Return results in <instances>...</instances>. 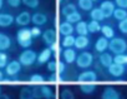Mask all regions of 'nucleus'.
I'll return each mask as SVG.
<instances>
[{
	"label": "nucleus",
	"mask_w": 127,
	"mask_h": 99,
	"mask_svg": "<svg viewBox=\"0 0 127 99\" xmlns=\"http://www.w3.org/2000/svg\"><path fill=\"white\" fill-rule=\"evenodd\" d=\"M108 49H110V52L113 53L115 55L125 54L127 52V41H126V39H123L121 36H115L113 39L110 40Z\"/></svg>",
	"instance_id": "f257e3e1"
},
{
	"label": "nucleus",
	"mask_w": 127,
	"mask_h": 99,
	"mask_svg": "<svg viewBox=\"0 0 127 99\" xmlns=\"http://www.w3.org/2000/svg\"><path fill=\"white\" fill-rule=\"evenodd\" d=\"M32 35H31V30L29 28H23V29H19L18 33H16V41L18 44L24 48V49H28L31 46L32 44Z\"/></svg>",
	"instance_id": "f03ea898"
},
{
	"label": "nucleus",
	"mask_w": 127,
	"mask_h": 99,
	"mask_svg": "<svg viewBox=\"0 0 127 99\" xmlns=\"http://www.w3.org/2000/svg\"><path fill=\"white\" fill-rule=\"evenodd\" d=\"M19 62L24 67H31L37 62V54L32 49H25V50L19 55Z\"/></svg>",
	"instance_id": "7ed1b4c3"
},
{
	"label": "nucleus",
	"mask_w": 127,
	"mask_h": 99,
	"mask_svg": "<svg viewBox=\"0 0 127 99\" xmlns=\"http://www.w3.org/2000/svg\"><path fill=\"white\" fill-rule=\"evenodd\" d=\"M94 64V55L90 53V52H81L79 55H77V59H76V65L80 68V69H87L90 68L91 65Z\"/></svg>",
	"instance_id": "20e7f679"
},
{
	"label": "nucleus",
	"mask_w": 127,
	"mask_h": 99,
	"mask_svg": "<svg viewBox=\"0 0 127 99\" xmlns=\"http://www.w3.org/2000/svg\"><path fill=\"white\" fill-rule=\"evenodd\" d=\"M79 84H86V83H96L97 82V74L95 70H84L77 77Z\"/></svg>",
	"instance_id": "39448f33"
},
{
	"label": "nucleus",
	"mask_w": 127,
	"mask_h": 99,
	"mask_svg": "<svg viewBox=\"0 0 127 99\" xmlns=\"http://www.w3.org/2000/svg\"><path fill=\"white\" fill-rule=\"evenodd\" d=\"M100 9L105 14V18L108 19L113 15V11L116 9V4H115V1H111V0H103L100 5Z\"/></svg>",
	"instance_id": "423d86ee"
},
{
	"label": "nucleus",
	"mask_w": 127,
	"mask_h": 99,
	"mask_svg": "<svg viewBox=\"0 0 127 99\" xmlns=\"http://www.w3.org/2000/svg\"><path fill=\"white\" fill-rule=\"evenodd\" d=\"M108 74L113 78H121L125 75L126 73V65H122V64H117V63H113L112 65L108 67L107 69Z\"/></svg>",
	"instance_id": "0eeeda50"
},
{
	"label": "nucleus",
	"mask_w": 127,
	"mask_h": 99,
	"mask_svg": "<svg viewBox=\"0 0 127 99\" xmlns=\"http://www.w3.org/2000/svg\"><path fill=\"white\" fill-rule=\"evenodd\" d=\"M21 67H23V65L20 64L19 60H11V62L8 63V65H6V68H5V73H6V75H9V77H16V75L20 73Z\"/></svg>",
	"instance_id": "6e6552de"
},
{
	"label": "nucleus",
	"mask_w": 127,
	"mask_h": 99,
	"mask_svg": "<svg viewBox=\"0 0 127 99\" xmlns=\"http://www.w3.org/2000/svg\"><path fill=\"white\" fill-rule=\"evenodd\" d=\"M41 38H42V41L47 45V48H50L51 45L56 43V31L54 29H46L42 33Z\"/></svg>",
	"instance_id": "1a4fd4ad"
},
{
	"label": "nucleus",
	"mask_w": 127,
	"mask_h": 99,
	"mask_svg": "<svg viewBox=\"0 0 127 99\" xmlns=\"http://www.w3.org/2000/svg\"><path fill=\"white\" fill-rule=\"evenodd\" d=\"M62 59L66 64H72V63H76V59H77V53L75 49L72 48H67V49H64L62 52Z\"/></svg>",
	"instance_id": "9d476101"
},
{
	"label": "nucleus",
	"mask_w": 127,
	"mask_h": 99,
	"mask_svg": "<svg viewBox=\"0 0 127 99\" xmlns=\"http://www.w3.org/2000/svg\"><path fill=\"white\" fill-rule=\"evenodd\" d=\"M31 14L29 11H21L19 15L15 16V23L23 28H25L26 25H29L31 23Z\"/></svg>",
	"instance_id": "9b49d317"
},
{
	"label": "nucleus",
	"mask_w": 127,
	"mask_h": 99,
	"mask_svg": "<svg viewBox=\"0 0 127 99\" xmlns=\"http://www.w3.org/2000/svg\"><path fill=\"white\" fill-rule=\"evenodd\" d=\"M101 99H121V94L112 87H106L101 93Z\"/></svg>",
	"instance_id": "f8f14e48"
},
{
	"label": "nucleus",
	"mask_w": 127,
	"mask_h": 99,
	"mask_svg": "<svg viewBox=\"0 0 127 99\" xmlns=\"http://www.w3.org/2000/svg\"><path fill=\"white\" fill-rule=\"evenodd\" d=\"M51 57H52V50L50 48H45V49H42V50L40 52V54L37 55V64L39 65H42V64H45V63H49L50 62V59H51Z\"/></svg>",
	"instance_id": "ddd939ff"
},
{
	"label": "nucleus",
	"mask_w": 127,
	"mask_h": 99,
	"mask_svg": "<svg viewBox=\"0 0 127 99\" xmlns=\"http://www.w3.org/2000/svg\"><path fill=\"white\" fill-rule=\"evenodd\" d=\"M108 45H110L108 39L105 38V36H101V38H98V39L96 40V43H95V50H96L97 53L102 54V53H105L107 49H108Z\"/></svg>",
	"instance_id": "4468645a"
},
{
	"label": "nucleus",
	"mask_w": 127,
	"mask_h": 99,
	"mask_svg": "<svg viewBox=\"0 0 127 99\" xmlns=\"http://www.w3.org/2000/svg\"><path fill=\"white\" fill-rule=\"evenodd\" d=\"M90 45V39L87 35H77L75 40V48L79 50H85V49Z\"/></svg>",
	"instance_id": "2eb2a0df"
},
{
	"label": "nucleus",
	"mask_w": 127,
	"mask_h": 99,
	"mask_svg": "<svg viewBox=\"0 0 127 99\" xmlns=\"http://www.w3.org/2000/svg\"><path fill=\"white\" fill-rule=\"evenodd\" d=\"M31 23L35 25V26H42L47 23V15L44 14V13H35L32 14L31 16Z\"/></svg>",
	"instance_id": "dca6fc26"
},
{
	"label": "nucleus",
	"mask_w": 127,
	"mask_h": 99,
	"mask_svg": "<svg viewBox=\"0 0 127 99\" xmlns=\"http://www.w3.org/2000/svg\"><path fill=\"white\" fill-rule=\"evenodd\" d=\"M59 29H60V34H61L62 36L72 35V34H74V31H75V26H74L72 24L67 23V21L61 23V24H60V26H59Z\"/></svg>",
	"instance_id": "f3484780"
},
{
	"label": "nucleus",
	"mask_w": 127,
	"mask_h": 99,
	"mask_svg": "<svg viewBox=\"0 0 127 99\" xmlns=\"http://www.w3.org/2000/svg\"><path fill=\"white\" fill-rule=\"evenodd\" d=\"M98 62H100V64H101L103 68L108 69V67L113 64V57H112L110 53L105 52V53L100 54V57H98Z\"/></svg>",
	"instance_id": "a211bd4d"
},
{
	"label": "nucleus",
	"mask_w": 127,
	"mask_h": 99,
	"mask_svg": "<svg viewBox=\"0 0 127 99\" xmlns=\"http://www.w3.org/2000/svg\"><path fill=\"white\" fill-rule=\"evenodd\" d=\"M15 21V18L11 14L8 13H0V26L1 28H8Z\"/></svg>",
	"instance_id": "6ab92c4d"
},
{
	"label": "nucleus",
	"mask_w": 127,
	"mask_h": 99,
	"mask_svg": "<svg viewBox=\"0 0 127 99\" xmlns=\"http://www.w3.org/2000/svg\"><path fill=\"white\" fill-rule=\"evenodd\" d=\"M11 46V39L9 35L0 33V52H5Z\"/></svg>",
	"instance_id": "aec40b11"
},
{
	"label": "nucleus",
	"mask_w": 127,
	"mask_h": 99,
	"mask_svg": "<svg viewBox=\"0 0 127 99\" xmlns=\"http://www.w3.org/2000/svg\"><path fill=\"white\" fill-rule=\"evenodd\" d=\"M75 11H77V5L74 4V3H67V4H65V5L61 8V15H64L65 18L67 15L75 13Z\"/></svg>",
	"instance_id": "412c9836"
},
{
	"label": "nucleus",
	"mask_w": 127,
	"mask_h": 99,
	"mask_svg": "<svg viewBox=\"0 0 127 99\" xmlns=\"http://www.w3.org/2000/svg\"><path fill=\"white\" fill-rule=\"evenodd\" d=\"M75 31L77 33V35H87L89 34V23L81 20L80 23L76 24Z\"/></svg>",
	"instance_id": "4be33fe9"
},
{
	"label": "nucleus",
	"mask_w": 127,
	"mask_h": 99,
	"mask_svg": "<svg viewBox=\"0 0 127 99\" xmlns=\"http://www.w3.org/2000/svg\"><path fill=\"white\" fill-rule=\"evenodd\" d=\"M101 33H102V36H105V38H107V39H110V40L115 38V29H113L111 25H108V24L102 25Z\"/></svg>",
	"instance_id": "5701e85b"
},
{
	"label": "nucleus",
	"mask_w": 127,
	"mask_h": 99,
	"mask_svg": "<svg viewBox=\"0 0 127 99\" xmlns=\"http://www.w3.org/2000/svg\"><path fill=\"white\" fill-rule=\"evenodd\" d=\"M90 16L92 20H96V21H102L105 20V14L102 13V10L100 8H94L91 11H90Z\"/></svg>",
	"instance_id": "b1692460"
},
{
	"label": "nucleus",
	"mask_w": 127,
	"mask_h": 99,
	"mask_svg": "<svg viewBox=\"0 0 127 99\" xmlns=\"http://www.w3.org/2000/svg\"><path fill=\"white\" fill-rule=\"evenodd\" d=\"M75 40H76V36H74V35L64 36L62 40H61V46H62V48H65V49H67V48H72V46H75Z\"/></svg>",
	"instance_id": "393cba45"
},
{
	"label": "nucleus",
	"mask_w": 127,
	"mask_h": 99,
	"mask_svg": "<svg viewBox=\"0 0 127 99\" xmlns=\"http://www.w3.org/2000/svg\"><path fill=\"white\" fill-rule=\"evenodd\" d=\"M77 5L84 11H91L94 9V1L92 0H77Z\"/></svg>",
	"instance_id": "a878e982"
},
{
	"label": "nucleus",
	"mask_w": 127,
	"mask_h": 99,
	"mask_svg": "<svg viewBox=\"0 0 127 99\" xmlns=\"http://www.w3.org/2000/svg\"><path fill=\"white\" fill-rule=\"evenodd\" d=\"M80 90L84 94H92L96 90V83H86V84H80Z\"/></svg>",
	"instance_id": "bb28decb"
},
{
	"label": "nucleus",
	"mask_w": 127,
	"mask_h": 99,
	"mask_svg": "<svg viewBox=\"0 0 127 99\" xmlns=\"http://www.w3.org/2000/svg\"><path fill=\"white\" fill-rule=\"evenodd\" d=\"M81 19H82V16H81V14L79 13V11H75V13H72V14H70V15H67L66 18H65V21H67V23H70V24H77V23H80L81 21Z\"/></svg>",
	"instance_id": "cd10ccee"
},
{
	"label": "nucleus",
	"mask_w": 127,
	"mask_h": 99,
	"mask_svg": "<svg viewBox=\"0 0 127 99\" xmlns=\"http://www.w3.org/2000/svg\"><path fill=\"white\" fill-rule=\"evenodd\" d=\"M45 82H46V79H45V77L41 75V74H32V75L29 78V83L35 84V85H42Z\"/></svg>",
	"instance_id": "c85d7f7f"
},
{
	"label": "nucleus",
	"mask_w": 127,
	"mask_h": 99,
	"mask_svg": "<svg viewBox=\"0 0 127 99\" xmlns=\"http://www.w3.org/2000/svg\"><path fill=\"white\" fill-rule=\"evenodd\" d=\"M112 16L120 23V21H122L123 19L127 18V10H126V9H121V8H116Z\"/></svg>",
	"instance_id": "c756f323"
},
{
	"label": "nucleus",
	"mask_w": 127,
	"mask_h": 99,
	"mask_svg": "<svg viewBox=\"0 0 127 99\" xmlns=\"http://www.w3.org/2000/svg\"><path fill=\"white\" fill-rule=\"evenodd\" d=\"M19 99H35L34 98V94H32V89L29 88V87H24L20 90Z\"/></svg>",
	"instance_id": "7c9ffc66"
},
{
	"label": "nucleus",
	"mask_w": 127,
	"mask_h": 99,
	"mask_svg": "<svg viewBox=\"0 0 127 99\" xmlns=\"http://www.w3.org/2000/svg\"><path fill=\"white\" fill-rule=\"evenodd\" d=\"M101 28H102V25L100 24V21L91 20V21L89 23V33H90V34H96V33L101 31Z\"/></svg>",
	"instance_id": "2f4dec72"
},
{
	"label": "nucleus",
	"mask_w": 127,
	"mask_h": 99,
	"mask_svg": "<svg viewBox=\"0 0 127 99\" xmlns=\"http://www.w3.org/2000/svg\"><path fill=\"white\" fill-rule=\"evenodd\" d=\"M41 92H42V98L44 99H50V98L55 97L52 89L49 85H41Z\"/></svg>",
	"instance_id": "473e14b6"
},
{
	"label": "nucleus",
	"mask_w": 127,
	"mask_h": 99,
	"mask_svg": "<svg viewBox=\"0 0 127 99\" xmlns=\"http://www.w3.org/2000/svg\"><path fill=\"white\" fill-rule=\"evenodd\" d=\"M60 98H61V99H75V94H74V92H72L71 89L65 88V89L61 90Z\"/></svg>",
	"instance_id": "72a5a7b5"
},
{
	"label": "nucleus",
	"mask_w": 127,
	"mask_h": 99,
	"mask_svg": "<svg viewBox=\"0 0 127 99\" xmlns=\"http://www.w3.org/2000/svg\"><path fill=\"white\" fill-rule=\"evenodd\" d=\"M113 63L117 64H122V65H127V54H118L113 57Z\"/></svg>",
	"instance_id": "f704fd0d"
},
{
	"label": "nucleus",
	"mask_w": 127,
	"mask_h": 99,
	"mask_svg": "<svg viewBox=\"0 0 127 99\" xmlns=\"http://www.w3.org/2000/svg\"><path fill=\"white\" fill-rule=\"evenodd\" d=\"M47 80H49V83H57V82L65 80V79H64V74H59L56 72V73H51V75L49 77Z\"/></svg>",
	"instance_id": "c9c22d12"
},
{
	"label": "nucleus",
	"mask_w": 127,
	"mask_h": 99,
	"mask_svg": "<svg viewBox=\"0 0 127 99\" xmlns=\"http://www.w3.org/2000/svg\"><path fill=\"white\" fill-rule=\"evenodd\" d=\"M21 3H23L25 6L30 8V9H36V8H39V5H40L39 0H21Z\"/></svg>",
	"instance_id": "e433bc0d"
},
{
	"label": "nucleus",
	"mask_w": 127,
	"mask_h": 99,
	"mask_svg": "<svg viewBox=\"0 0 127 99\" xmlns=\"http://www.w3.org/2000/svg\"><path fill=\"white\" fill-rule=\"evenodd\" d=\"M8 63H9V58H8V55H6L4 52H0V69L6 68Z\"/></svg>",
	"instance_id": "4c0bfd02"
},
{
	"label": "nucleus",
	"mask_w": 127,
	"mask_h": 99,
	"mask_svg": "<svg viewBox=\"0 0 127 99\" xmlns=\"http://www.w3.org/2000/svg\"><path fill=\"white\" fill-rule=\"evenodd\" d=\"M32 89V94L35 99H42V92H41V85H35L31 88Z\"/></svg>",
	"instance_id": "58836bf2"
},
{
	"label": "nucleus",
	"mask_w": 127,
	"mask_h": 99,
	"mask_svg": "<svg viewBox=\"0 0 127 99\" xmlns=\"http://www.w3.org/2000/svg\"><path fill=\"white\" fill-rule=\"evenodd\" d=\"M47 70L50 73H56L57 72V62L56 60H50L47 63Z\"/></svg>",
	"instance_id": "ea45409f"
},
{
	"label": "nucleus",
	"mask_w": 127,
	"mask_h": 99,
	"mask_svg": "<svg viewBox=\"0 0 127 99\" xmlns=\"http://www.w3.org/2000/svg\"><path fill=\"white\" fill-rule=\"evenodd\" d=\"M118 30H120L122 34H127V18L118 23Z\"/></svg>",
	"instance_id": "a19ab883"
},
{
	"label": "nucleus",
	"mask_w": 127,
	"mask_h": 99,
	"mask_svg": "<svg viewBox=\"0 0 127 99\" xmlns=\"http://www.w3.org/2000/svg\"><path fill=\"white\" fill-rule=\"evenodd\" d=\"M30 30H31V35H32V38H39V36L42 35V31H41L40 26H34V28H31Z\"/></svg>",
	"instance_id": "79ce46f5"
},
{
	"label": "nucleus",
	"mask_w": 127,
	"mask_h": 99,
	"mask_svg": "<svg viewBox=\"0 0 127 99\" xmlns=\"http://www.w3.org/2000/svg\"><path fill=\"white\" fill-rule=\"evenodd\" d=\"M65 72H66V63L65 62H59L57 63V73L64 74Z\"/></svg>",
	"instance_id": "37998d69"
},
{
	"label": "nucleus",
	"mask_w": 127,
	"mask_h": 99,
	"mask_svg": "<svg viewBox=\"0 0 127 99\" xmlns=\"http://www.w3.org/2000/svg\"><path fill=\"white\" fill-rule=\"evenodd\" d=\"M117 8H121V9H126L127 10V0H113Z\"/></svg>",
	"instance_id": "c03bdc74"
},
{
	"label": "nucleus",
	"mask_w": 127,
	"mask_h": 99,
	"mask_svg": "<svg viewBox=\"0 0 127 99\" xmlns=\"http://www.w3.org/2000/svg\"><path fill=\"white\" fill-rule=\"evenodd\" d=\"M6 3L11 6V8H18L21 4V0H6Z\"/></svg>",
	"instance_id": "a18cd8bd"
},
{
	"label": "nucleus",
	"mask_w": 127,
	"mask_h": 99,
	"mask_svg": "<svg viewBox=\"0 0 127 99\" xmlns=\"http://www.w3.org/2000/svg\"><path fill=\"white\" fill-rule=\"evenodd\" d=\"M0 99H10V97L8 94H1L0 95Z\"/></svg>",
	"instance_id": "49530a36"
},
{
	"label": "nucleus",
	"mask_w": 127,
	"mask_h": 99,
	"mask_svg": "<svg viewBox=\"0 0 127 99\" xmlns=\"http://www.w3.org/2000/svg\"><path fill=\"white\" fill-rule=\"evenodd\" d=\"M4 79H5V78H4V74H3V72H1V70H0V83H3V82H4Z\"/></svg>",
	"instance_id": "de8ad7c7"
},
{
	"label": "nucleus",
	"mask_w": 127,
	"mask_h": 99,
	"mask_svg": "<svg viewBox=\"0 0 127 99\" xmlns=\"http://www.w3.org/2000/svg\"><path fill=\"white\" fill-rule=\"evenodd\" d=\"M57 1H59V4H61V3H65V4H67V3H69L67 0H57ZM65 4H64V5H65Z\"/></svg>",
	"instance_id": "09e8293b"
},
{
	"label": "nucleus",
	"mask_w": 127,
	"mask_h": 99,
	"mask_svg": "<svg viewBox=\"0 0 127 99\" xmlns=\"http://www.w3.org/2000/svg\"><path fill=\"white\" fill-rule=\"evenodd\" d=\"M3 4H4V0H0V9L3 8Z\"/></svg>",
	"instance_id": "8fccbe9b"
},
{
	"label": "nucleus",
	"mask_w": 127,
	"mask_h": 99,
	"mask_svg": "<svg viewBox=\"0 0 127 99\" xmlns=\"http://www.w3.org/2000/svg\"><path fill=\"white\" fill-rule=\"evenodd\" d=\"M3 93H1V87H0V95H1Z\"/></svg>",
	"instance_id": "3c124183"
},
{
	"label": "nucleus",
	"mask_w": 127,
	"mask_h": 99,
	"mask_svg": "<svg viewBox=\"0 0 127 99\" xmlns=\"http://www.w3.org/2000/svg\"><path fill=\"white\" fill-rule=\"evenodd\" d=\"M50 99H55V97H54V98H50Z\"/></svg>",
	"instance_id": "603ef678"
},
{
	"label": "nucleus",
	"mask_w": 127,
	"mask_h": 99,
	"mask_svg": "<svg viewBox=\"0 0 127 99\" xmlns=\"http://www.w3.org/2000/svg\"><path fill=\"white\" fill-rule=\"evenodd\" d=\"M92 1H97V0H92Z\"/></svg>",
	"instance_id": "864d4df0"
}]
</instances>
